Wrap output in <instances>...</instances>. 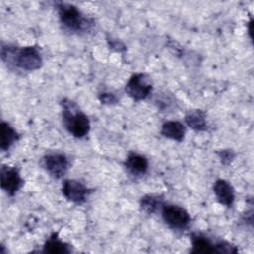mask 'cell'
<instances>
[{
	"label": "cell",
	"mask_w": 254,
	"mask_h": 254,
	"mask_svg": "<svg viewBox=\"0 0 254 254\" xmlns=\"http://www.w3.org/2000/svg\"><path fill=\"white\" fill-rule=\"evenodd\" d=\"M1 59L6 64L28 71L40 68L43 64L41 53L36 46L17 48L10 45H2Z\"/></svg>",
	"instance_id": "1"
},
{
	"label": "cell",
	"mask_w": 254,
	"mask_h": 254,
	"mask_svg": "<svg viewBox=\"0 0 254 254\" xmlns=\"http://www.w3.org/2000/svg\"><path fill=\"white\" fill-rule=\"evenodd\" d=\"M63 105V120L66 130L76 138L85 137L90 129L88 117L76 109L75 103L68 99L62 101Z\"/></svg>",
	"instance_id": "2"
},
{
	"label": "cell",
	"mask_w": 254,
	"mask_h": 254,
	"mask_svg": "<svg viewBox=\"0 0 254 254\" xmlns=\"http://www.w3.org/2000/svg\"><path fill=\"white\" fill-rule=\"evenodd\" d=\"M60 21L65 30L72 33H79L89 30L93 21L86 18L75 6L65 3L57 4Z\"/></svg>",
	"instance_id": "3"
},
{
	"label": "cell",
	"mask_w": 254,
	"mask_h": 254,
	"mask_svg": "<svg viewBox=\"0 0 254 254\" xmlns=\"http://www.w3.org/2000/svg\"><path fill=\"white\" fill-rule=\"evenodd\" d=\"M191 243L192 249L191 253H235L237 248L226 241H219L213 243L208 237L201 233H192L191 234Z\"/></svg>",
	"instance_id": "4"
},
{
	"label": "cell",
	"mask_w": 254,
	"mask_h": 254,
	"mask_svg": "<svg viewBox=\"0 0 254 254\" xmlns=\"http://www.w3.org/2000/svg\"><path fill=\"white\" fill-rule=\"evenodd\" d=\"M162 216L168 226L173 229L183 230L188 227L190 222L189 212L178 205L167 204L162 207Z\"/></svg>",
	"instance_id": "5"
},
{
	"label": "cell",
	"mask_w": 254,
	"mask_h": 254,
	"mask_svg": "<svg viewBox=\"0 0 254 254\" xmlns=\"http://www.w3.org/2000/svg\"><path fill=\"white\" fill-rule=\"evenodd\" d=\"M126 93L136 101L147 98L152 91V84L145 73H135L125 86Z\"/></svg>",
	"instance_id": "6"
},
{
	"label": "cell",
	"mask_w": 254,
	"mask_h": 254,
	"mask_svg": "<svg viewBox=\"0 0 254 254\" xmlns=\"http://www.w3.org/2000/svg\"><path fill=\"white\" fill-rule=\"evenodd\" d=\"M23 185V179L15 167L2 166L1 168V188L7 194L13 196Z\"/></svg>",
	"instance_id": "7"
},
{
	"label": "cell",
	"mask_w": 254,
	"mask_h": 254,
	"mask_svg": "<svg viewBox=\"0 0 254 254\" xmlns=\"http://www.w3.org/2000/svg\"><path fill=\"white\" fill-rule=\"evenodd\" d=\"M44 166L51 176L60 179L68 169V160L64 154L52 153L44 157Z\"/></svg>",
	"instance_id": "8"
},
{
	"label": "cell",
	"mask_w": 254,
	"mask_h": 254,
	"mask_svg": "<svg viewBox=\"0 0 254 254\" xmlns=\"http://www.w3.org/2000/svg\"><path fill=\"white\" fill-rule=\"evenodd\" d=\"M63 194L69 201L80 204L85 201L88 189L77 180H65L63 184Z\"/></svg>",
	"instance_id": "9"
},
{
	"label": "cell",
	"mask_w": 254,
	"mask_h": 254,
	"mask_svg": "<svg viewBox=\"0 0 254 254\" xmlns=\"http://www.w3.org/2000/svg\"><path fill=\"white\" fill-rule=\"evenodd\" d=\"M213 191L220 204L230 207L234 201V190L225 180H217L213 185Z\"/></svg>",
	"instance_id": "10"
},
{
	"label": "cell",
	"mask_w": 254,
	"mask_h": 254,
	"mask_svg": "<svg viewBox=\"0 0 254 254\" xmlns=\"http://www.w3.org/2000/svg\"><path fill=\"white\" fill-rule=\"evenodd\" d=\"M124 165L128 170V172L134 176L144 175L147 172L149 167L147 158L136 153H130Z\"/></svg>",
	"instance_id": "11"
},
{
	"label": "cell",
	"mask_w": 254,
	"mask_h": 254,
	"mask_svg": "<svg viewBox=\"0 0 254 254\" xmlns=\"http://www.w3.org/2000/svg\"><path fill=\"white\" fill-rule=\"evenodd\" d=\"M186 133V128L179 121H167L162 125L161 134L171 140L182 142Z\"/></svg>",
	"instance_id": "12"
},
{
	"label": "cell",
	"mask_w": 254,
	"mask_h": 254,
	"mask_svg": "<svg viewBox=\"0 0 254 254\" xmlns=\"http://www.w3.org/2000/svg\"><path fill=\"white\" fill-rule=\"evenodd\" d=\"M185 121L192 130L205 131L207 129L205 113L200 109L190 110L185 116Z\"/></svg>",
	"instance_id": "13"
},
{
	"label": "cell",
	"mask_w": 254,
	"mask_h": 254,
	"mask_svg": "<svg viewBox=\"0 0 254 254\" xmlns=\"http://www.w3.org/2000/svg\"><path fill=\"white\" fill-rule=\"evenodd\" d=\"M18 140V133L7 122H1V142L0 148L2 151H7Z\"/></svg>",
	"instance_id": "14"
},
{
	"label": "cell",
	"mask_w": 254,
	"mask_h": 254,
	"mask_svg": "<svg viewBox=\"0 0 254 254\" xmlns=\"http://www.w3.org/2000/svg\"><path fill=\"white\" fill-rule=\"evenodd\" d=\"M43 252H45V253H54V254L69 253L70 252V248H69L68 244H66L65 242L62 241L58 237V233L55 232L46 241V243L44 245Z\"/></svg>",
	"instance_id": "15"
},
{
	"label": "cell",
	"mask_w": 254,
	"mask_h": 254,
	"mask_svg": "<svg viewBox=\"0 0 254 254\" xmlns=\"http://www.w3.org/2000/svg\"><path fill=\"white\" fill-rule=\"evenodd\" d=\"M161 204H162L161 198H160L159 196L151 195V194L142 197L141 203H140L141 208H142L145 212H147V213H149V214L154 213V212L158 209V207H159Z\"/></svg>",
	"instance_id": "16"
},
{
	"label": "cell",
	"mask_w": 254,
	"mask_h": 254,
	"mask_svg": "<svg viewBox=\"0 0 254 254\" xmlns=\"http://www.w3.org/2000/svg\"><path fill=\"white\" fill-rule=\"evenodd\" d=\"M217 155L220 159V162L223 165H228L230 162L234 159V153L231 150H221L220 152H217Z\"/></svg>",
	"instance_id": "17"
},
{
	"label": "cell",
	"mask_w": 254,
	"mask_h": 254,
	"mask_svg": "<svg viewBox=\"0 0 254 254\" xmlns=\"http://www.w3.org/2000/svg\"><path fill=\"white\" fill-rule=\"evenodd\" d=\"M98 98L102 104H114L117 102L116 96L109 92H103V93L99 94Z\"/></svg>",
	"instance_id": "18"
}]
</instances>
